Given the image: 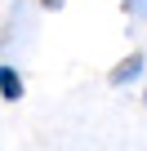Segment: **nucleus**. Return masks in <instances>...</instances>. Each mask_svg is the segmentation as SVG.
<instances>
[{"instance_id": "obj_2", "label": "nucleus", "mask_w": 147, "mask_h": 151, "mask_svg": "<svg viewBox=\"0 0 147 151\" xmlns=\"http://www.w3.org/2000/svg\"><path fill=\"white\" fill-rule=\"evenodd\" d=\"M22 93H27V85H22L18 67H0V98L5 102H22Z\"/></svg>"}, {"instance_id": "obj_3", "label": "nucleus", "mask_w": 147, "mask_h": 151, "mask_svg": "<svg viewBox=\"0 0 147 151\" xmlns=\"http://www.w3.org/2000/svg\"><path fill=\"white\" fill-rule=\"evenodd\" d=\"M40 5H45V9H58V5H62V0H40Z\"/></svg>"}, {"instance_id": "obj_1", "label": "nucleus", "mask_w": 147, "mask_h": 151, "mask_svg": "<svg viewBox=\"0 0 147 151\" xmlns=\"http://www.w3.org/2000/svg\"><path fill=\"white\" fill-rule=\"evenodd\" d=\"M138 76H143V53H129V58H120V62L112 67L107 80H112V85H134Z\"/></svg>"}]
</instances>
